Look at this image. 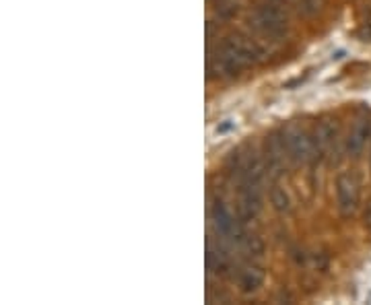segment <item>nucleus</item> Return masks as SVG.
<instances>
[{"mask_svg":"<svg viewBox=\"0 0 371 305\" xmlns=\"http://www.w3.org/2000/svg\"><path fill=\"white\" fill-rule=\"evenodd\" d=\"M370 163H371V152H370Z\"/></svg>","mask_w":371,"mask_h":305,"instance_id":"obj_14","label":"nucleus"},{"mask_svg":"<svg viewBox=\"0 0 371 305\" xmlns=\"http://www.w3.org/2000/svg\"><path fill=\"white\" fill-rule=\"evenodd\" d=\"M359 38L363 39V41H371V17L365 21L363 27L359 29Z\"/></svg>","mask_w":371,"mask_h":305,"instance_id":"obj_12","label":"nucleus"},{"mask_svg":"<svg viewBox=\"0 0 371 305\" xmlns=\"http://www.w3.org/2000/svg\"><path fill=\"white\" fill-rule=\"evenodd\" d=\"M207 268H209V272H213L216 276H229L234 272L229 256L221 248H213L211 244L207 248Z\"/></svg>","mask_w":371,"mask_h":305,"instance_id":"obj_8","label":"nucleus"},{"mask_svg":"<svg viewBox=\"0 0 371 305\" xmlns=\"http://www.w3.org/2000/svg\"><path fill=\"white\" fill-rule=\"evenodd\" d=\"M363 227L371 231V200L367 202V207L363 210Z\"/></svg>","mask_w":371,"mask_h":305,"instance_id":"obj_13","label":"nucleus"},{"mask_svg":"<svg viewBox=\"0 0 371 305\" xmlns=\"http://www.w3.org/2000/svg\"><path fill=\"white\" fill-rule=\"evenodd\" d=\"M285 138V149L289 159L301 165L305 161H312V136L305 133L301 126H291L283 133Z\"/></svg>","mask_w":371,"mask_h":305,"instance_id":"obj_5","label":"nucleus"},{"mask_svg":"<svg viewBox=\"0 0 371 305\" xmlns=\"http://www.w3.org/2000/svg\"><path fill=\"white\" fill-rule=\"evenodd\" d=\"M361 202V184L351 172H340L336 175V205L345 219L355 217Z\"/></svg>","mask_w":371,"mask_h":305,"instance_id":"obj_2","label":"nucleus"},{"mask_svg":"<svg viewBox=\"0 0 371 305\" xmlns=\"http://www.w3.org/2000/svg\"><path fill=\"white\" fill-rule=\"evenodd\" d=\"M239 246H241V249H244L250 258H262V256H264V249H266L262 237H260V235H252V233H248Z\"/></svg>","mask_w":371,"mask_h":305,"instance_id":"obj_10","label":"nucleus"},{"mask_svg":"<svg viewBox=\"0 0 371 305\" xmlns=\"http://www.w3.org/2000/svg\"><path fill=\"white\" fill-rule=\"evenodd\" d=\"M371 138V120L370 118H357L355 124L349 130V136H347V152L351 159H359L363 151H365V145Z\"/></svg>","mask_w":371,"mask_h":305,"instance_id":"obj_6","label":"nucleus"},{"mask_svg":"<svg viewBox=\"0 0 371 305\" xmlns=\"http://www.w3.org/2000/svg\"><path fill=\"white\" fill-rule=\"evenodd\" d=\"M221 50L227 52L229 56H234L237 62H241L244 66H250V64H258L264 60V50L248 38H241V36H231L221 43Z\"/></svg>","mask_w":371,"mask_h":305,"instance_id":"obj_4","label":"nucleus"},{"mask_svg":"<svg viewBox=\"0 0 371 305\" xmlns=\"http://www.w3.org/2000/svg\"><path fill=\"white\" fill-rule=\"evenodd\" d=\"M235 283L241 293H254L264 283V270L258 264H244L235 272Z\"/></svg>","mask_w":371,"mask_h":305,"instance_id":"obj_7","label":"nucleus"},{"mask_svg":"<svg viewBox=\"0 0 371 305\" xmlns=\"http://www.w3.org/2000/svg\"><path fill=\"white\" fill-rule=\"evenodd\" d=\"M211 219H213V225H215L216 233L234 244H241L244 237L248 235L246 229L241 225L239 217H234L231 210L227 209L221 200H215L213 207H211Z\"/></svg>","mask_w":371,"mask_h":305,"instance_id":"obj_3","label":"nucleus"},{"mask_svg":"<svg viewBox=\"0 0 371 305\" xmlns=\"http://www.w3.org/2000/svg\"><path fill=\"white\" fill-rule=\"evenodd\" d=\"M250 21H252V25H254L262 36H266V38L271 39L285 38L287 31H289L287 15L274 2H262V4H258Z\"/></svg>","mask_w":371,"mask_h":305,"instance_id":"obj_1","label":"nucleus"},{"mask_svg":"<svg viewBox=\"0 0 371 305\" xmlns=\"http://www.w3.org/2000/svg\"><path fill=\"white\" fill-rule=\"evenodd\" d=\"M268 200H271L273 209L276 210V212H281V214H285V212L291 210V198H289L287 190L281 188L278 184H274L273 188L268 190Z\"/></svg>","mask_w":371,"mask_h":305,"instance_id":"obj_9","label":"nucleus"},{"mask_svg":"<svg viewBox=\"0 0 371 305\" xmlns=\"http://www.w3.org/2000/svg\"><path fill=\"white\" fill-rule=\"evenodd\" d=\"M313 264H315V268L320 272H326L328 264H330V256L326 252H318V254H313Z\"/></svg>","mask_w":371,"mask_h":305,"instance_id":"obj_11","label":"nucleus"}]
</instances>
